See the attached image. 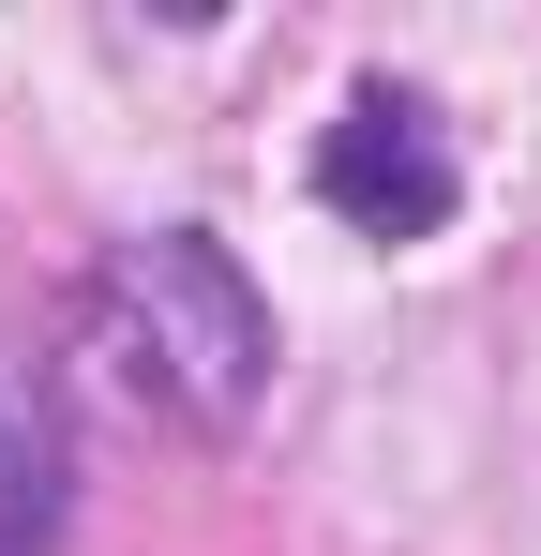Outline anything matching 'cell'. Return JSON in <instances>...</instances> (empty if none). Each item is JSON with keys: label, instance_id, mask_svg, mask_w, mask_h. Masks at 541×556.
<instances>
[{"label": "cell", "instance_id": "6da1fadb", "mask_svg": "<svg viewBox=\"0 0 541 556\" xmlns=\"http://www.w3.org/2000/svg\"><path fill=\"white\" fill-rule=\"evenodd\" d=\"M90 301H105V346L136 362V391L180 406L196 437H226V421L270 391V301H256V271H241L211 226H151V241H121Z\"/></svg>", "mask_w": 541, "mask_h": 556}, {"label": "cell", "instance_id": "7a4b0ae2", "mask_svg": "<svg viewBox=\"0 0 541 556\" xmlns=\"http://www.w3.org/2000/svg\"><path fill=\"white\" fill-rule=\"evenodd\" d=\"M316 195L347 211L361 241H437L451 211H466V166H451V121L422 91H391V76H361L347 121L316 136Z\"/></svg>", "mask_w": 541, "mask_h": 556}]
</instances>
